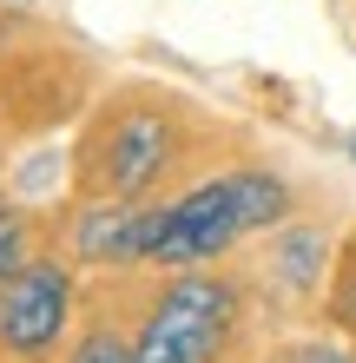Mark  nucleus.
Here are the masks:
<instances>
[{
  "label": "nucleus",
  "mask_w": 356,
  "mask_h": 363,
  "mask_svg": "<svg viewBox=\"0 0 356 363\" xmlns=\"http://www.w3.org/2000/svg\"><path fill=\"white\" fill-rule=\"evenodd\" d=\"M79 258L93 264H132L139 258V211H119V205H99L79 218Z\"/></svg>",
  "instance_id": "39448f33"
},
{
  "label": "nucleus",
  "mask_w": 356,
  "mask_h": 363,
  "mask_svg": "<svg viewBox=\"0 0 356 363\" xmlns=\"http://www.w3.org/2000/svg\"><path fill=\"white\" fill-rule=\"evenodd\" d=\"M165 159H172V125L159 113H125L106 139V191L113 199H139L165 172Z\"/></svg>",
  "instance_id": "20e7f679"
},
{
  "label": "nucleus",
  "mask_w": 356,
  "mask_h": 363,
  "mask_svg": "<svg viewBox=\"0 0 356 363\" xmlns=\"http://www.w3.org/2000/svg\"><path fill=\"white\" fill-rule=\"evenodd\" d=\"M73 363H132V350H125V344H119L113 330H93L86 344L73 350Z\"/></svg>",
  "instance_id": "1a4fd4ad"
},
{
  "label": "nucleus",
  "mask_w": 356,
  "mask_h": 363,
  "mask_svg": "<svg viewBox=\"0 0 356 363\" xmlns=\"http://www.w3.org/2000/svg\"><path fill=\"white\" fill-rule=\"evenodd\" d=\"M244 211H238V191L231 179H212L198 191H185L172 205V231H165L159 258L152 264H198V258H218V251H231L244 238Z\"/></svg>",
  "instance_id": "7ed1b4c3"
},
{
  "label": "nucleus",
  "mask_w": 356,
  "mask_h": 363,
  "mask_svg": "<svg viewBox=\"0 0 356 363\" xmlns=\"http://www.w3.org/2000/svg\"><path fill=\"white\" fill-rule=\"evenodd\" d=\"M231 191H238V211H244V225H251V231L277 225L284 211H290L284 179H270V172H231Z\"/></svg>",
  "instance_id": "423d86ee"
},
{
  "label": "nucleus",
  "mask_w": 356,
  "mask_h": 363,
  "mask_svg": "<svg viewBox=\"0 0 356 363\" xmlns=\"http://www.w3.org/2000/svg\"><path fill=\"white\" fill-rule=\"evenodd\" d=\"M13 271H27V218L20 211H0V284Z\"/></svg>",
  "instance_id": "6e6552de"
},
{
  "label": "nucleus",
  "mask_w": 356,
  "mask_h": 363,
  "mask_svg": "<svg viewBox=\"0 0 356 363\" xmlns=\"http://www.w3.org/2000/svg\"><path fill=\"white\" fill-rule=\"evenodd\" d=\"M277 271L290 277V284H310V277L323 271V238L317 231H290L284 251H277Z\"/></svg>",
  "instance_id": "0eeeda50"
},
{
  "label": "nucleus",
  "mask_w": 356,
  "mask_h": 363,
  "mask_svg": "<svg viewBox=\"0 0 356 363\" xmlns=\"http://www.w3.org/2000/svg\"><path fill=\"white\" fill-rule=\"evenodd\" d=\"M297 363H350V357H343V350H323V344H317V350H304Z\"/></svg>",
  "instance_id": "9d476101"
},
{
  "label": "nucleus",
  "mask_w": 356,
  "mask_h": 363,
  "mask_svg": "<svg viewBox=\"0 0 356 363\" xmlns=\"http://www.w3.org/2000/svg\"><path fill=\"white\" fill-rule=\"evenodd\" d=\"M231 317H238V297L224 277H178L145 317L132 363H212L218 344L231 337Z\"/></svg>",
  "instance_id": "f257e3e1"
},
{
  "label": "nucleus",
  "mask_w": 356,
  "mask_h": 363,
  "mask_svg": "<svg viewBox=\"0 0 356 363\" xmlns=\"http://www.w3.org/2000/svg\"><path fill=\"white\" fill-rule=\"evenodd\" d=\"M67 304H73V277L59 264H27L0 284V344L33 357L47 350L59 324H67Z\"/></svg>",
  "instance_id": "f03ea898"
}]
</instances>
